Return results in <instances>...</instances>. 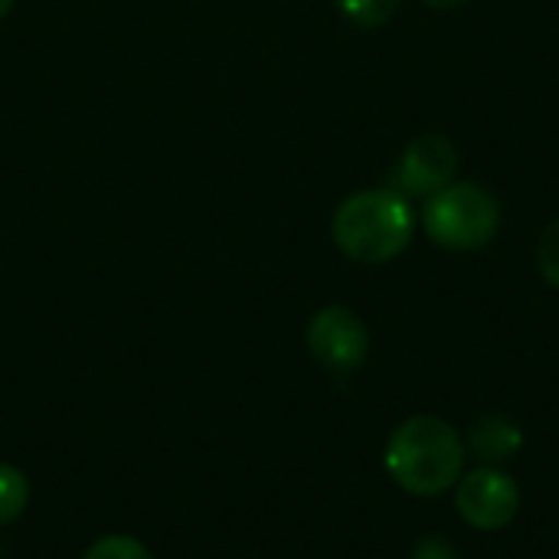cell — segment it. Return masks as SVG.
<instances>
[{"label": "cell", "instance_id": "obj_1", "mask_svg": "<svg viewBox=\"0 0 559 559\" xmlns=\"http://www.w3.org/2000/svg\"><path fill=\"white\" fill-rule=\"evenodd\" d=\"M416 229L409 200L393 187L357 190L337 203L331 216L334 246L360 265H386L400 259Z\"/></svg>", "mask_w": 559, "mask_h": 559}, {"label": "cell", "instance_id": "obj_2", "mask_svg": "<svg viewBox=\"0 0 559 559\" xmlns=\"http://www.w3.org/2000/svg\"><path fill=\"white\" fill-rule=\"evenodd\" d=\"M383 459L390 478L403 491L416 498H439L462 478L465 439L439 416H413L393 429Z\"/></svg>", "mask_w": 559, "mask_h": 559}, {"label": "cell", "instance_id": "obj_3", "mask_svg": "<svg viewBox=\"0 0 559 559\" xmlns=\"http://www.w3.org/2000/svg\"><path fill=\"white\" fill-rule=\"evenodd\" d=\"M426 236L449 252L485 249L501 229V203L491 190L472 180H452L423 206Z\"/></svg>", "mask_w": 559, "mask_h": 559}, {"label": "cell", "instance_id": "obj_4", "mask_svg": "<svg viewBox=\"0 0 559 559\" xmlns=\"http://www.w3.org/2000/svg\"><path fill=\"white\" fill-rule=\"evenodd\" d=\"M311 357L331 373H354L370 354V334L364 318L347 305H324L311 314L305 331Z\"/></svg>", "mask_w": 559, "mask_h": 559}, {"label": "cell", "instance_id": "obj_5", "mask_svg": "<svg viewBox=\"0 0 559 559\" xmlns=\"http://www.w3.org/2000/svg\"><path fill=\"white\" fill-rule=\"evenodd\" d=\"M455 508L468 527L495 534V531H504L518 518L521 491L508 472H501L495 465H481L459 478Z\"/></svg>", "mask_w": 559, "mask_h": 559}, {"label": "cell", "instance_id": "obj_6", "mask_svg": "<svg viewBox=\"0 0 559 559\" xmlns=\"http://www.w3.org/2000/svg\"><path fill=\"white\" fill-rule=\"evenodd\" d=\"M459 147L445 134H419L406 144L400 154V164L393 170V190H400L406 200L419 197L429 200L452 180H459Z\"/></svg>", "mask_w": 559, "mask_h": 559}, {"label": "cell", "instance_id": "obj_7", "mask_svg": "<svg viewBox=\"0 0 559 559\" xmlns=\"http://www.w3.org/2000/svg\"><path fill=\"white\" fill-rule=\"evenodd\" d=\"M524 449V432L521 426L504 416V413H488L472 423L465 432V455L478 459L481 465H504Z\"/></svg>", "mask_w": 559, "mask_h": 559}, {"label": "cell", "instance_id": "obj_8", "mask_svg": "<svg viewBox=\"0 0 559 559\" xmlns=\"http://www.w3.org/2000/svg\"><path fill=\"white\" fill-rule=\"evenodd\" d=\"M29 504V481L16 465L0 462V527L13 524Z\"/></svg>", "mask_w": 559, "mask_h": 559}, {"label": "cell", "instance_id": "obj_9", "mask_svg": "<svg viewBox=\"0 0 559 559\" xmlns=\"http://www.w3.org/2000/svg\"><path fill=\"white\" fill-rule=\"evenodd\" d=\"M337 10L354 23V26H364V29H373V26H383L396 16L400 3L403 0H334Z\"/></svg>", "mask_w": 559, "mask_h": 559}, {"label": "cell", "instance_id": "obj_10", "mask_svg": "<svg viewBox=\"0 0 559 559\" xmlns=\"http://www.w3.org/2000/svg\"><path fill=\"white\" fill-rule=\"evenodd\" d=\"M82 559H154L151 550L128 534H108L98 537L95 544H88V550L82 554Z\"/></svg>", "mask_w": 559, "mask_h": 559}, {"label": "cell", "instance_id": "obj_11", "mask_svg": "<svg viewBox=\"0 0 559 559\" xmlns=\"http://www.w3.org/2000/svg\"><path fill=\"white\" fill-rule=\"evenodd\" d=\"M537 269L544 275L547 285L559 288V216L540 233V242H537Z\"/></svg>", "mask_w": 559, "mask_h": 559}, {"label": "cell", "instance_id": "obj_12", "mask_svg": "<svg viewBox=\"0 0 559 559\" xmlns=\"http://www.w3.org/2000/svg\"><path fill=\"white\" fill-rule=\"evenodd\" d=\"M413 559H462L459 557V550H455V544H449L445 537H423L419 544H416V550H413Z\"/></svg>", "mask_w": 559, "mask_h": 559}, {"label": "cell", "instance_id": "obj_13", "mask_svg": "<svg viewBox=\"0 0 559 559\" xmlns=\"http://www.w3.org/2000/svg\"><path fill=\"white\" fill-rule=\"evenodd\" d=\"M419 3H426V7H432V10H462V7H468L472 0H419Z\"/></svg>", "mask_w": 559, "mask_h": 559}, {"label": "cell", "instance_id": "obj_14", "mask_svg": "<svg viewBox=\"0 0 559 559\" xmlns=\"http://www.w3.org/2000/svg\"><path fill=\"white\" fill-rule=\"evenodd\" d=\"M13 3H16V0H0V16H7V13L13 10Z\"/></svg>", "mask_w": 559, "mask_h": 559}]
</instances>
